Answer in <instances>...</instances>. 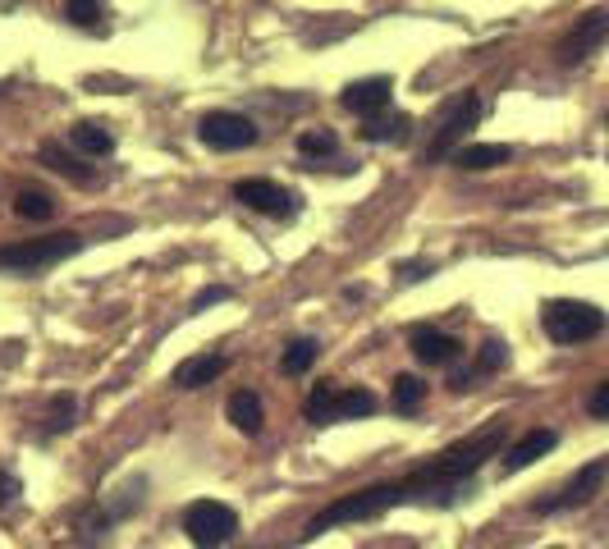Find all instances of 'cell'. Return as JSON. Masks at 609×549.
I'll return each instance as SVG.
<instances>
[{"label":"cell","instance_id":"obj_17","mask_svg":"<svg viewBox=\"0 0 609 549\" xmlns=\"http://www.w3.org/2000/svg\"><path fill=\"white\" fill-rule=\"evenodd\" d=\"M225 417L234 421V431L257 435V431H261V399H257L253 389H234L229 403H225Z\"/></svg>","mask_w":609,"mask_h":549},{"label":"cell","instance_id":"obj_1","mask_svg":"<svg viewBox=\"0 0 609 549\" xmlns=\"http://www.w3.org/2000/svg\"><path fill=\"white\" fill-rule=\"evenodd\" d=\"M504 417H495L485 431L459 440L453 449H445L440 458H431L426 467L399 476V481H381V485H367V491H353V495H340L330 508H321L302 540H317L334 527H349V523H372V517L389 513V508H404V504H453L463 491V481H472L481 472L485 458H495L500 444H504Z\"/></svg>","mask_w":609,"mask_h":549},{"label":"cell","instance_id":"obj_8","mask_svg":"<svg viewBox=\"0 0 609 549\" xmlns=\"http://www.w3.org/2000/svg\"><path fill=\"white\" fill-rule=\"evenodd\" d=\"M609 37V10H587V14H577L573 28L559 37L555 55H559V65H577V60H587L596 55V46Z\"/></svg>","mask_w":609,"mask_h":549},{"label":"cell","instance_id":"obj_11","mask_svg":"<svg viewBox=\"0 0 609 549\" xmlns=\"http://www.w3.org/2000/svg\"><path fill=\"white\" fill-rule=\"evenodd\" d=\"M408 344H413L417 362H426V366H453V362L463 357V344L453 340V334L436 330V325H417V330L408 334Z\"/></svg>","mask_w":609,"mask_h":549},{"label":"cell","instance_id":"obj_3","mask_svg":"<svg viewBox=\"0 0 609 549\" xmlns=\"http://www.w3.org/2000/svg\"><path fill=\"white\" fill-rule=\"evenodd\" d=\"M83 248V234H46V238H19L0 248V270L10 274H38L51 270Z\"/></svg>","mask_w":609,"mask_h":549},{"label":"cell","instance_id":"obj_16","mask_svg":"<svg viewBox=\"0 0 609 549\" xmlns=\"http://www.w3.org/2000/svg\"><path fill=\"white\" fill-rule=\"evenodd\" d=\"M70 147L83 151V157H110V151H115V133L106 125H97V119H78V125L70 129Z\"/></svg>","mask_w":609,"mask_h":549},{"label":"cell","instance_id":"obj_27","mask_svg":"<svg viewBox=\"0 0 609 549\" xmlns=\"http://www.w3.org/2000/svg\"><path fill=\"white\" fill-rule=\"evenodd\" d=\"M65 19L78 28H101V0H65Z\"/></svg>","mask_w":609,"mask_h":549},{"label":"cell","instance_id":"obj_12","mask_svg":"<svg viewBox=\"0 0 609 549\" xmlns=\"http://www.w3.org/2000/svg\"><path fill=\"white\" fill-rule=\"evenodd\" d=\"M229 372V357L225 353H197V357H184L170 372V380L179 389H202V385H216L221 376Z\"/></svg>","mask_w":609,"mask_h":549},{"label":"cell","instance_id":"obj_19","mask_svg":"<svg viewBox=\"0 0 609 549\" xmlns=\"http://www.w3.org/2000/svg\"><path fill=\"white\" fill-rule=\"evenodd\" d=\"M504 362H509V348L491 340V344H481V353H477V366H472V372H463V376H453L449 385H453V389H459V394H463V389H468L472 380H481V376H495V372H500V366H504Z\"/></svg>","mask_w":609,"mask_h":549},{"label":"cell","instance_id":"obj_2","mask_svg":"<svg viewBox=\"0 0 609 549\" xmlns=\"http://www.w3.org/2000/svg\"><path fill=\"white\" fill-rule=\"evenodd\" d=\"M605 325H609L605 312L583 298H555L541 308V330H545V340H555V344H587L596 334H605Z\"/></svg>","mask_w":609,"mask_h":549},{"label":"cell","instance_id":"obj_7","mask_svg":"<svg viewBox=\"0 0 609 549\" xmlns=\"http://www.w3.org/2000/svg\"><path fill=\"white\" fill-rule=\"evenodd\" d=\"M197 138L211 151H243V147L257 142V125L248 115H238V110H211V115H202Z\"/></svg>","mask_w":609,"mask_h":549},{"label":"cell","instance_id":"obj_20","mask_svg":"<svg viewBox=\"0 0 609 549\" xmlns=\"http://www.w3.org/2000/svg\"><path fill=\"white\" fill-rule=\"evenodd\" d=\"M14 216L19 220H51L55 216V197L46 189H19L14 193Z\"/></svg>","mask_w":609,"mask_h":549},{"label":"cell","instance_id":"obj_9","mask_svg":"<svg viewBox=\"0 0 609 549\" xmlns=\"http://www.w3.org/2000/svg\"><path fill=\"white\" fill-rule=\"evenodd\" d=\"M609 481V453L605 458H591V463L583 467V472H573V481L564 485V491H555L551 499H536L532 508L536 513H559V508H577V504H587L600 485Z\"/></svg>","mask_w":609,"mask_h":549},{"label":"cell","instance_id":"obj_23","mask_svg":"<svg viewBox=\"0 0 609 549\" xmlns=\"http://www.w3.org/2000/svg\"><path fill=\"white\" fill-rule=\"evenodd\" d=\"M74 417H78V399H74V394H55L51 408H46V435L70 431Z\"/></svg>","mask_w":609,"mask_h":549},{"label":"cell","instance_id":"obj_18","mask_svg":"<svg viewBox=\"0 0 609 549\" xmlns=\"http://www.w3.org/2000/svg\"><path fill=\"white\" fill-rule=\"evenodd\" d=\"M38 157H42V165H51L55 174H65V179H74V183H93V170H87V165L74 157V151H65L60 142H42Z\"/></svg>","mask_w":609,"mask_h":549},{"label":"cell","instance_id":"obj_28","mask_svg":"<svg viewBox=\"0 0 609 549\" xmlns=\"http://www.w3.org/2000/svg\"><path fill=\"white\" fill-rule=\"evenodd\" d=\"M587 412H591L596 421H605V417H609V380H600V385L591 389V399H587Z\"/></svg>","mask_w":609,"mask_h":549},{"label":"cell","instance_id":"obj_4","mask_svg":"<svg viewBox=\"0 0 609 549\" xmlns=\"http://www.w3.org/2000/svg\"><path fill=\"white\" fill-rule=\"evenodd\" d=\"M477 119H481V97L468 87V92H453V97L440 106V129L431 138V147H426V165H436L445 157H453V151L463 147V138L477 129Z\"/></svg>","mask_w":609,"mask_h":549},{"label":"cell","instance_id":"obj_10","mask_svg":"<svg viewBox=\"0 0 609 549\" xmlns=\"http://www.w3.org/2000/svg\"><path fill=\"white\" fill-rule=\"evenodd\" d=\"M389 92H394V83H389L385 74H376V78H357V83L344 87L340 106H344L349 115H357V119H372V115H381V110L389 106Z\"/></svg>","mask_w":609,"mask_h":549},{"label":"cell","instance_id":"obj_14","mask_svg":"<svg viewBox=\"0 0 609 549\" xmlns=\"http://www.w3.org/2000/svg\"><path fill=\"white\" fill-rule=\"evenodd\" d=\"M362 142H408L413 138V115H372V119H362V129H357Z\"/></svg>","mask_w":609,"mask_h":549},{"label":"cell","instance_id":"obj_24","mask_svg":"<svg viewBox=\"0 0 609 549\" xmlns=\"http://www.w3.org/2000/svg\"><path fill=\"white\" fill-rule=\"evenodd\" d=\"M334 151H340V138H334L330 129H308V133H298V157L317 161V157H334Z\"/></svg>","mask_w":609,"mask_h":549},{"label":"cell","instance_id":"obj_6","mask_svg":"<svg viewBox=\"0 0 609 549\" xmlns=\"http://www.w3.org/2000/svg\"><path fill=\"white\" fill-rule=\"evenodd\" d=\"M234 202H243L248 211H261V216H276V220L298 216V193L285 189V183H276V179H238Z\"/></svg>","mask_w":609,"mask_h":549},{"label":"cell","instance_id":"obj_31","mask_svg":"<svg viewBox=\"0 0 609 549\" xmlns=\"http://www.w3.org/2000/svg\"><path fill=\"white\" fill-rule=\"evenodd\" d=\"M225 298H229V289H221V284H211V289H202V293L193 298V312L211 308V302H225Z\"/></svg>","mask_w":609,"mask_h":549},{"label":"cell","instance_id":"obj_22","mask_svg":"<svg viewBox=\"0 0 609 549\" xmlns=\"http://www.w3.org/2000/svg\"><path fill=\"white\" fill-rule=\"evenodd\" d=\"M372 412H376L372 389H340V399H334V421H357V417H372Z\"/></svg>","mask_w":609,"mask_h":549},{"label":"cell","instance_id":"obj_30","mask_svg":"<svg viewBox=\"0 0 609 549\" xmlns=\"http://www.w3.org/2000/svg\"><path fill=\"white\" fill-rule=\"evenodd\" d=\"M14 499H19V476H10L6 467H0V508L14 504Z\"/></svg>","mask_w":609,"mask_h":549},{"label":"cell","instance_id":"obj_21","mask_svg":"<svg viewBox=\"0 0 609 549\" xmlns=\"http://www.w3.org/2000/svg\"><path fill=\"white\" fill-rule=\"evenodd\" d=\"M334 399H340V385L325 380L308 394V403H302V412H308L312 426H334Z\"/></svg>","mask_w":609,"mask_h":549},{"label":"cell","instance_id":"obj_25","mask_svg":"<svg viewBox=\"0 0 609 549\" xmlns=\"http://www.w3.org/2000/svg\"><path fill=\"white\" fill-rule=\"evenodd\" d=\"M426 403V385L417 376H394V412H417Z\"/></svg>","mask_w":609,"mask_h":549},{"label":"cell","instance_id":"obj_26","mask_svg":"<svg viewBox=\"0 0 609 549\" xmlns=\"http://www.w3.org/2000/svg\"><path fill=\"white\" fill-rule=\"evenodd\" d=\"M312 362H317V340H293V344L285 348V357H280V372H285V376H302Z\"/></svg>","mask_w":609,"mask_h":549},{"label":"cell","instance_id":"obj_13","mask_svg":"<svg viewBox=\"0 0 609 549\" xmlns=\"http://www.w3.org/2000/svg\"><path fill=\"white\" fill-rule=\"evenodd\" d=\"M555 444H559V435H555V431H527L523 440L509 444V449L500 453V467H504V472H523V467H532V463H536V458L551 453Z\"/></svg>","mask_w":609,"mask_h":549},{"label":"cell","instance_id":"obj_15","mask_svg":"<svg viewBox=\"0 0 609 549\" xmlns=\"http://www.w3.org/2000/svg\"><path fill=\"white\" fill-rule=\"evenodd\" d=\"M509 161H513V147H504V142H468L453 151V165L459 170H495Z\"/></svg>","mask_w":609,"mask_h":549},{"label":"cell","instance_id":"obj_29","mask_svg":"<svg viewBox=\"0 0 609 549\" xmlns=\"http://www.w3.org/2000/svg\"><path fill=\"white\" fill-rule=\"evenodd\" d=\"M426 270H431V261H399V266H394V274H399L404 284H417Z\"/></svg>","mask_w":609,"mask_h":549},{"label":"cell","instance_id":"obj_5","mask_svg":"<svg viewBox=\"0 0 609 549\" xmlns=\"http://www.w3.org/2000/svg\"><path fill=\"white\" fill-rule=\"evenodd\" d=\"M184 531L197 549H225L238 536V513L216 499H197L184 508Z\"/></svg>","mask_w":609,"mask_h":549}]
</instances>
